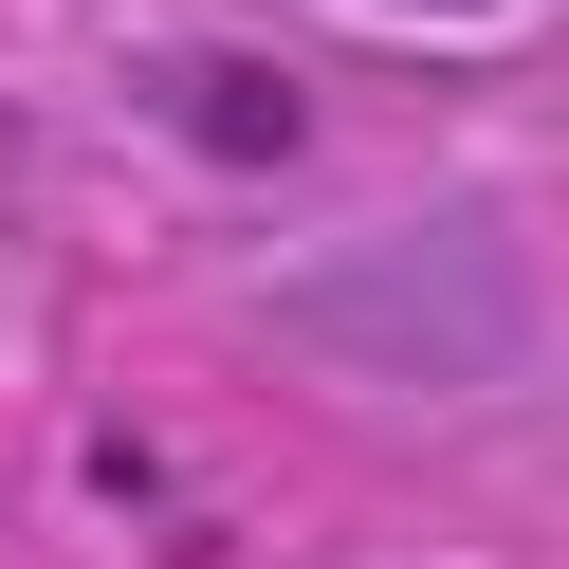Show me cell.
<instances>
[{
	"label": "cell",
	"instance_id": "obj_1",
	"mask_svg": "<svg viewBox=\"0 0 569 569\" xmlns=\"http://www.w3.org/2000/svg\"><path fill=\"white\" fill-rule=\"evenodd\" d=\"M184 129L239 148V166H276V148H295V92H276L258 56H202V74H184Z\"/></svg>",
	"mask_w": 569,
	"mask_h": 569
}]
</instances>
